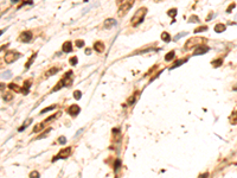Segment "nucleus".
Masks as SVG:
<instances>
[{
  "label": "nucleus",
  "instance_id": "obj_34",
  "mask_svg": "<svg viewBox=\"0 0 237 178\" xmlns=\"http://www.w3.org/2000/svg\"><path fill=\"white\" fill-rule=\"evenodd\" d=\"M190 21H191V23H197L199 20H198V17H197V15H192V17L190 18Z\"/></svg>",
  "mask_w": 237,
  "mask_h": 178
},
{
  "label": "nucleus",
  "instance_id": "obj_31",
  "mask_svg": "<svg viewBox=\"0 0 237 178\" xmlns=\"http://www.w3.org/2000/svg\"><path fill=\"white\" fill-rule=\"evenodd\" d=\"M3 98H4L5 101H11V100L13 99V96H12V94H5Z\"/></svg>",
  "mask_w": 237,
  "mask_h": 178
},
{
  "label": "nucleus",
  "instance_id": "obj_13",
  "mask_svg": "<svg viewBox=\"0 0 237 178\" xmlns=\"http://www.w3.org/2000/svg\"><path fill=\"white\" fill-rule=\"evenodd\" d=\"M59 70V68H51L50 70H47L46 71V74H45V77H50L51 75H55L56 72Z\"/></svg>",
  "mask_w": 237,
  "mask_h": 178
},
{
  "label": "nucleus",
  "instance_id": "obj_16",
  "mask_svg": "<svg viewBox=\"0 0 237 178\" xmlns=\"http://www.w3.org/2000/svg\"><path fill=\"white\" fill-rule=\"evenodd\" d=\"M115 24H116V20H114V19H107L105 21V26L106 27H112L113 25H115Z\"/></svg>",
  "mask_w": 237,
  "mask_h": 178
},
{
  "label": "nucleus",
  "instance_id": "obj_1",
  "mask_svg": "<svg viewBox=\"0 0 237 178\" xmlns=\"http://www.w3.org/2000/svg\"><path fill=\"white\" fill-rule=\"evenodd\" d=\"M146 13H147V9H145V7H141V9H140V10H138V12L133 15L130 24H132L133 26H136V25H139V24H140V23H142V20H144V18H145Z\"/></svg>",
  "mask_w": 237,
  "mask_h": 178
},
{
  "label": "nucleus",
  "instance_id": "obj_28",
  "mask_svg": "<svg viewBox=\"0 0 237 178\" xmlns=\"http://www.w3.org/2000/svg\"><path fill=\"white\" fill-rule=\"evenodd\" d=\"M230 121L232 122V125H235V124H237V112H235L234 114H232V116L230 118Z\"/></svg>",
  "mask_w": 237,
  "mask_h": 178
},
{
  "label": "nucleus",
  "instance_id": "obj_24",
  "mask_svg": "<svg viewBox=\"0 0 237 178\" xmlns=\"http://www.w3.org/2000/svg\"><path fill=\"white\" fill-rule=\"evenodd\" d=\"M208 30V26H199V27H197L196 30H194V33H198V32H203V31H206Z\"/></svg>",
  "mask_w": 237,
  "mask_h": 178
},
{
  "label": "nucleus",
  "instance_id": "obj_17",
  "mask_svg": "<svg viewBox=\"0 0 237 178\" xmlns=\"http://www.w3.org/2000/svg\"><path fill=\"white\" fill-rule=\"evenodd\" d=\"M161 39L164 40V42L168 43L170 40H171V36L167 33V32H162V33H161Z\"/></svg>",
  "mask_w": 237,
  "mask_h": 178
},
{
  "label": "nucleus",
  "instance_id": "obj_23",
  "mask_svg": "<svg viewBox=\"0 0 237 178\" xmlns=\"http://www.w3.org/2000/svg\"><path fill=\"white\" fill-rule=\"evenodd\" d=\"M167 15H170V17H176L177 15V9H171L168 12H167Z\"/></svg>",
  "mask_w": 237,
  "mask_h": 178
},
{
  "label": "nucleus",
  "instance_id": "obj_8",
  "mask_svg": "<svg viewBox=\"0 0 237 178\" xmlns=\"http://www.w3.org/2000/svg\"><path fill=\"white\" fill-rule=\"evenodd\" d=\"M80 110H81V108H80V106H77V104H71V106L69 107V109H68L69 114L71 116H76L78 113H80Z\"/></svg>",
  "mask_w": 237,
  "mask_h": 178
},
{
  "label": "nucleus",
  "instance_id": "obj_7",
  "mask_svg": "<svg viewBox=\"0 0 237 178\" xmlns=\"http://www.w3.org/2000/svg\"><path fill=\"white\" fill-rule=\"evenodd\" d=\"M209 50H210V48H209V46H206V45H200V46H198V48H197V49L193 51V55H194V56L204 55V54H206Z\"/></svg>",
  "mask_w": 237,
  "mask_h": 178
},
{
  "label": "nucleus",
  "instance_id": "obj_5",
  "mask_svg": "<svg viewBox=\"0 0 237 178\" xmlns=\"http://www.w3.org/2000/svg\"><path fill=\"white\" fill-rule=\"evenodd\" d=\"M71 151H73V150H71V147H65V149L61 150V151L58 152V155L53 158L52 161L57 160V159H65V158H68V157L71 155Z\"/></svg>",
  "mask_w": 237,
  "mask_h": 178
},
{
  "label": "nucleus",
  "instance_id": "obj_3",
  "mask_svg": "<svg viewBox=\"0 0 237 178\" xmlns=\"http://www.w3.org/2000/svg\"><path fill=\"white\" fill-rule=\"evenodd\" d=\"M134 5V1L130 0V1H120L118 3V11H117V14L120 17H123V15L128 12V10Z\"/></svg>",
  "mask_w": 237,
  "mask_h": 178
},
{
  "label": "nucleus",
  "instance_id": "obj_27",
  "mask_svg": "<svg viewBox=\"0 0 237 178\" xmlns=\"http://www.w3.org/2000/svg\"><path fill=\"white\" fill-rule=\"evenodd\" d=\"M58 115H61V112L56 113V114H55V115H52V116H49V118H47V119L44 121V122H49V121H51V120H53V119H56Z\"/></svg>",
  "mask_w": 237,
  "mask_h": 178
},
{
  "label": "nucleus",
  "instance_id": "obj_22",
  "mask_svg": "<svg viewBox=\"0 0 237 178\" xmlns=\"http://www.w3.org/2000/svg\"><path fill=\"white\" fill-rule=\"evenodd\" d=\"M222 63H223V60H222V58H218L217 61H212V63H211V64L213 66V68H218Z\"/></svg>",
  "mask_w": 237,
  "mask_h": 178
},
{
  "label": "nucleus",
  "instance_id": "obj_20",
  "mask_svg": "<svg viewBox=\"0 0 237 178\" xmlns=\"http://www.w3.org/2000/svg\"><path fill=\"white\" fill-rule=\"evenodd\" d=\"M31 122H32V119H27V120L25 121V124H24L21 127H19V128H18V131H19V132H21L23 129H25V128H26V127H27V126H29Z\"/></svg>",
  "mask_w": 237,
  "mask_h": 178
},
{
  "label": "nucleus",
  "instance_id": "obj_2",
  "mask_svg": "<svg viewBox=\"0 0 237 178\" xmlns=\"http://www.w3.org/2000/svg\"><path fill=\"white\" fill-rule=\"evenodd\" d=\"M205 43V38H202V37H198V38H190L187 42L185 43L184 48L185 50H190L192 49L194 46H200V44Z\"/></svg>",
  "mask_w": 237,
  "mask_h": 178
},
{
  "label": "nucleus",
  "instance_id": "obj_37",
  "mask_svg": "<svg viewBox=\"0 0 237 178\" xmlns=\"http://www.w3.org/2000/svg\"><path fill=\"white\" fill-rule=\"evenodd\" d=\"M234 7H235V4H231L230 6L228 7V11H226V12H228V13H230V12H231V10L234 9Z\"/></svg>",
  "mask_w": 237,
  "mask_h": 178
},
{
  "label": "nucleus",
  "instance_id": "obj_38",
  "mask_svg": "<svg viewBox=\"0 0 237 178\" xmlns=\"http://www.w3.org/2000/svg\"><path fill=\"white\" fill-rule=\"evenodd\" d=\"M58 141H59V143H65L67 139L64 138V137H59V138H58Z\"/></svg>",
  "mask_w": 237,
  "mask_h": 178
},
{
  "label": "nucleus",
  "instance_id": "obj_32",
  "mask_svg": "<svg viewBox=\"0 0 237 178\" xmlns=\"http://www.w3.org/2000/svg\"><path fill=\"white\" fill-rule=\"evenodd\" d=\"M30 178H39V172L37 171H32L30 173Z\"/></svg>",
  "mask_w": 237,
  "mask_h": 178
},
{
  "label": "nucleus",
  "instance_id": "obj_36",
  "mask_svg": "<svg viewBox=\"0 0 237 178\" xmlns=\"http://www.w3.org/2000/svg\"><path fill=\"white\" fill-rule=\"evenodd\" d=\"M186 35V32H181V33H179V35H177L176 37H174V40H178L180 37H183V36H185Z\"/></svg>",
  "mask_w": 237,
  "mask_h": 178
},
{
  "label": "nucleus",
  "instance_id": "obj_35",
  "mask_svg": "<svg viewBox=\"0 0 237 178\" xmlns=\"http://www.w3.org/2000/svg\"><path fill=\"white\" fill-rule=\"evenodd\" d=\"M76 45H77L78 48H82V46L84 45V42H83V40H80V39H78V40H76Z\"/></svg>",
  "mask_w": 237,
  "mask_h": 178
},
{
  "label": "nucleus",
  "instance_id": "obj_15",
  "mask_svg": "<svg viewBox=\"0 0 237 178\" xmlns=\"http://www.w3.org/2000/svg\"><path fill=\"white\" fill-rule=\"evenodd\" d=\"M9 88L11 89V90H14L15 93H20V92H21V89H20L17 84H15V83H10V84H9Z\"/></svg>",
  "mask_w": 237,
  "mask_h": 178
},
{
  "label": "nucleus",
  "instance_id": "obj_10",
  "mask_svg": "<svg viewBox=\"0 0 237 178\" xmlns=\"http://www.w3.org/2000/svg\"><path fill=\"white\" fill-rule=\"evenodd\" d=\"M62 50L64 51V52H70L71 50H73V43L71 42H65L64 44H63V46H62Z\"/></svg>",
  "mask_w": 237,
  "mask_h": 178
},
{
  "label": "nucleus",
  "instance_id": "obj_19",
  "mask_svg": "<svg viewBox=\"0 0 237 178\" xmlns=\"http://www.w3.org/2000/svg\"><path fill=\"white\" fill-rule=\"evenodd\" d=\"M173 58H174V51H173V50L170 51L168 54H166V56H165V61H167V62L168 61H172Z\"/></svg>",
  "mask_w": 237,
  "mask_h": 178
},
{
  "label": "nucleus",
  "instance_id": "obj_26",
  "mask_svg": "<svg viewBox=\"0 0 237 178\" xmlns=\"http://www.w3.org/2000/svg\"><path fill=\"white\" fill-rule=\"evenodd\" d=\"M55 108H56V104H52V106H50V107H47V108L43 109V110L41 112V114H44V113H46V112H50V110H52V109H55Z\"/></svg>",
  "mask_w": 237,
  "mask_h": 178
},
{
  "label": "nucleus",
  "instance_id": "obj_21",
  "mask_svg": "<svg viewBox=\"0 0 237 178\" xmlns=\"http://www.w3.org/2000/svg\"><path fill=\"white\" fill-rule=\"evenodd\" d=\"M187 61V58H184V60H180V61H177L174 64H173V66L170 68V69H174V68H177V67H179L180 64H183V63H185Z\"/></svg>",
  "mask_w": 237,
  "mask_h": 178
},
{
  "label": "nucleus",
  "instance_id": "obj_30",
  "mask_svg": "<svg viewBox=\"0 0 237 178\" xmlns=\"http://www.w3.org/2000/svg\"><path fill=\"white\" fill-rule=\"evenodd\" d=\"M69 62H70V64H71V66H76V64H77V62H78V58H77V57H75V56H74V57H71V58H70V61H69Z\"/></svg>",
  "mask_w": 237,
  "mask_h": 178
},
{
  "label": "nucleus",
  "instance_id": "obj_33",
  "mask_svg": "<svg viewBox=\"0 0 237 178\" xmlns=\"http://www.w3.org/2000/svg\"><path fill=\"white\" fill-rule=\"evenodd\" d=\"M49 132H51V128H47L46 131L44 132V134H43V135H39V137H38V139H42L43 137H46V135H47V133H49Z\"/></svg>",
  "mask_w": 237,
  "mask_h": 178
},
{
  "label": "nucleus",
  "instance_id": "obj_41",
  "mask_svg": "<svg viewBox=\"0 0 237 178\" xmlns=\"http://www.w3.org/2000/svg\"><path fill=\"white\" fill-rule=\"evenodd\" d=\"M117 166H120V160H116V164H115V170H117Z\"/></svg>",
  "mask_w": 237,
  "mask_h": 178
},
{
  "label": "nucleus",
  "instance_id": "obj_11",
  "mask_svg": "<svg viewBox=\"0 0 237 178\" xmlns=\"http://www.w3.org/2000/svg\"><path fill=\"white\" fill-rule=\"evenodd\" d=\"M30 86H31V81H25V82H24V86H23V89H21V93L27 94L29 89H30Z\"/></svg>",
  "mask_w": 237,
  "mask_h": 178
},
{
  "label": "nucleus",
  "instance_id": "obj_18",
  "mask_svg": "<svg viewBox=\"0 0 237 178\" xmlns=\"http://www.w3.org/2000/svg\"><path fill=\"white\" fill-rule=\"evenodd\" d=\"M44 127H45V122H41V124H38V125L33 128V132H35V133H37V132H39V131H42V129H44Z\"/></svg>",
  "mask_w": 237,
  "mask_h": 178
},
{
  "label": "nucleus",
  "instance_id": "obj_39",
  "mask_svg": "<svg viewBox=\"0 0 237 178\" xmlns=\"http://www.w3.org/2000/svg\"><path fill=\"white\" fill-rule=\"evenodd\" d=\"M134 100H135V95H134V96H132V98L128 100V103H133V102H134Z\"/></svg>",
  "mask_w": 237,
  "mask_h": 178
},
{
  "label": "nucleus",
  "instance_id": "obj_4",
  "mask_svg": "<svg viewBox=\"0 0 237 178\" xmlns=\"http://www.w3.org/2000/svg\"><path fill=\"white\" fill-rule=\"evenodd\" d=\"M19 57H20V54L10 50V51H7V52L5 54L4 60H5L6 63H12V62H14L15 60H18Z\"/></svg>",
  "mask_w": 237,
  "mask_h": 178
},
{
  "label": "nucleus",
  "instance_id": "obj_6",
  "mask_svg": "<svg viewBox=\"0 0 237 178\" xmlns=\"http://www.w3.org/2000/svg\"><path fill=\"white\" fill-rule=\"evenodd\" d=\"M18 39L20 40V42L29 43V42H31V39H32V32H31V31H24L23 33L19 36Z\"/></svg>",
  "mask_w": 237,
  "mask_h": 178
},
{
  "label": "nucleus",
  "instance_id": "obj_40",
  "mask_svg": "<svg viewBox=\"0 0 237 178\" xmlns=\"http://www.w3.org/2000/svg\"><path fill=\"white\" fill-rule=\"evenodd\" d=\"M209 177V173H204V175H200L199 178H208Z\"/></svg>",
  "mask_w": 237,
  "mask_h": 178
},
{
  "label": "nucleus",
  "instance_id": "obj_9",
  "mask_svg": "<svg viewBox=\"0 0 237 178\" xmlns=\"http://www.w3.org/2000/svg\"><path fill=\"white\" fill-rule=\"evenodd\" d=\"M94 49L96 50L97 52H103L105 51V44L102 42H96L94 44Z\"/></svg>",
  "mask_w": 237,
  "mask_h": 178
},
{
  "label": "nucleus",
  "instance_id": "obj_12",
  "mask_svg": "<svg viewBox=\"0 0 237 178\" xmlns=\"http://www.w3.org/2000/svg\"><path fill=\"white\" fill-rule=\"evenodd\" d=\"M36 57H37V52H35L32 56H31V57H30V60L27 61V63L25 64V68H26V69H29V68H30V66H31V64L33 63V61L36 60Z\"/></svg>",
  "mask_w": 237,
  "mask_h": 178
},
{
  "label": "nucleus",
  "instance_id": "obj_29",
  "mask_svg": "<svg viewBox=\"0 0 237 178\" xmlns=\"http://www.w3.org/2000/svg\"><path fill=\"white\" fill-rule=\"evenodd\" d=\"M11 71L10 70H7V71H5V72H3L1 74V77H4V78H10L11 77Z\"/></svg>",
  "mask_w": 237,
  "mask_h": 178
},
{
  "label": "nucleus",
  "instance_id": "obj_25",
  "mask_svg": "<svg viewBox=\"0 0 237 178\" xmlns=\"http://www.w3.org/2000/svg\"><path fill=\"white\" fill-rule=\"evenodd\" d=\"M81 96H82L81 90H75V92H74V98H75L76 100H80V99H81Z\"/></svg>",
  "mask_w": 237,
  "mask_h": 178
},
{
  "label": "nucleus",
  "instance_id": "obj_42",
  "mask_svg": "<svg viewBox=\"0 0 237 178\" xmlns=\"http://www.w3.org/2000/svg\"><path fill=\"white\" fill-rule=\"evenodd\" d=\"M90 52H91L90 49H87V50H85V55H90Z\"/></svg>",
  "mask_w": 237,
  "mask_h": 178
},
{
  "label": "nucleus",
  "instance_id": "obj_14",
  "mask_svg": "<svg viewBox=\"0 0 237 178\" xmlns=\"http://www.w3.org/2000/svg\"><path fill=\"white\" fill-rule=\"evenodd\" d=\"M225 25H223V24H217V25L215 26V31L217 32V33H220V32H223L225 31Z\"/></svg>",
  "mask_w": 237,
  "mask_h": 178
}]
</instances>
